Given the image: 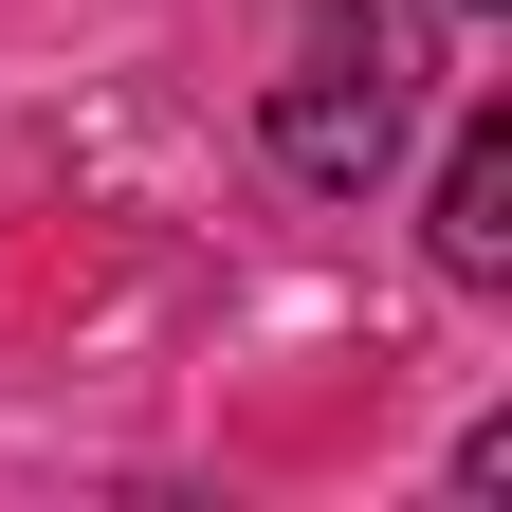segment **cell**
<instances>
[{"label": "cell", "instance_id": "6da1fadb", "mask_svg": "<svg viewBox=\"0 0 512 512\" xmlns=\"http://www.w3.org/2000/svg\"><path fill=\"white\" fill-rule=\"evenodd\" d=\"M403 92H421V0H330L311 55L275 74V165L293 183H384L403 165Z\"/></svg>", "mask_w": 512, "mask_h": 512}, {"label": "cell", "instance_id": "7a4b0ae2", "mask_svg": "<svg viewBox=\"0 0 512 512\" xmlns=\"http://www.w3.org/2000/svg\"><path fill=\"white\" fill-rule=\"evenodd\" d=\"M439 275H458V293L512 275V110H476L458 165H439Z\"/></svg>", "mask_w": 512, "mask_h": 512}]
</instances>
